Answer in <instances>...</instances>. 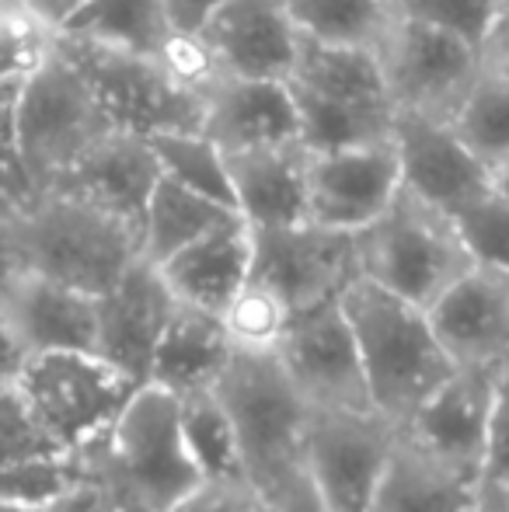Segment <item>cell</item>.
<instances>
[{
  "label": "cell",
  "mask_w": 509,
  "mask_h": 512,
  "mask_svg": "<svg viewBox=\"0 0 509 512\" xmlns=\"http://www.w3.org/2000/svg\"><path fill=\"white\" fill-rule=\"evenodd\" d=\"M217 394L238 429L241 474L272 512H325L307 467V405L276 352L234 349Z\"/></svg>",
  "instance_id": "6da1fadb"
},
{
  "label": "cell",
  "mask_w": 509,
  "mask_h": 512,
  "mask_svg": "<svg viewBox=\"0 0 509 512\" xmlns=\"http://www.w3.org/2000/svg\"><path fill=\"white\" fill-rule=\"evenodd\" d=\"M140 255V227L67 192H39L0 216V262L102 297Z\"/></svg>",
  "instance_id": "7a4b0ae2"
},
{
  "label": "cell",
  "mask_w": 509,
  "mask_h": 512,
  "mask_svg": "<svg viewBox=\"0 0 509 512\" xmlns=\"http://www.w3.org/2000/svg\"><path fill=\"white\" fill-rule=\"evenodd\" d=\"M339 304L353 324L370 408L401 429L454 373V363L429 321V310L363 276H356L339 293Z\"/></svg>",
  "instance_id": "3957f363"
},
{
  "label": "cell",
  "mask_w": 509,
  "mask_h": 512,
  "mask_svg": "<svg viewBox=\"0 0 509 512\" xmlns=\"http://www.w3.org/2000/svg\"><path fill=\"white\" fill-rule=\"evenodd\" d=\"M81 457L123 499L126 512H175L203 481L185 446L178 398L154 384L136 387L109 432Z\"/></svg>",
  "instance_id": "277c9868"
},
{
  "label": "cell",
  "mask_w": 509,
  "mask_h": 512,
  "mask_svg": "<svg viewBox=\"0 0 509 512\" xmlns=\"http://www.w3.org/2000/svg\"><path fill=\"white\" fill-rule=\"evenodd\" d=\"M356 262L363 279L426 310L475 265L454 216L405 189L377 220L356 230Z\"/></svg>",
  "instance_id": "5b68a950"
},
{
  "label": "cell",
  "mask_w": 509,
  "mask_h": 512,
  "mask_svg": "<svg viewBox=\"0 0 509 512\" xmlns=\"http://www.w3.org/2000/svg\"><path fill=\"white\" fill-rule=\"evenodd\" d=\"M112 119L74 63L53 53L14 95V154L32 196L46 192L84 150L105 133Z\"/></svg>",
  "instance_id": "8992f818"
},
{
  "label": "cell",
  "mask_w": 509,
  "mask_h": 512,
  "mask_svg": "<svg viewBox=\"0 0 509 512\" xmlns=\"http://www.w3.org/2000/svg\"><path fill=\"white\" fill-rule=\"evenodd\" d=\"M11 384L42 432L70 453L95 446L140 387L91 349H60L21 359Z\"/></svg>",
  "instance_id": "52a82bcc"
},
{
  "label": "cell",
  "mask_w": 509,
  "mask_h": 512,
  "mask_svg": "<svg viewBox=\"0 0 509 512\" xmlns=\"http://www.w3.org/2000/svg\"><path fill=\"white\" fill-rule=\"evenodd\" d=\"M56 53L74 63L116 129L136 136L196 133L203 129L206 98L185 88L157 56L105 46L81 35H56Z\"/></svg>",
  "instance_id": "ba28073f"
},
{
  "label": "cell",
  "mask_w": 509,
  "mask_h": 512,
  "mask_svg": "<svg viewBox=\"0 0 509 512\" xmlns=\"http://www.w3.org/2000/svg\"><path fill=\"white\" fill-rule=\"evenodd\" d=\"M377 56L394 112L429 119H454L457 105L482 74V49L475 42L412 18H398Z\"/></svg>",
  "instance_id": "9c48e42d"
},
{
  "label": "cell",
  "mask_w": 509,
  "mask_h": 512,
  "mask_svg": "<svg viewBox=\"0 0 509 512\" xmlns=\"http://www.w3.org/2000/svg\"><path fill=\"white\" fill-rule=\"evenodd\" d=\"M394 425L377 411L311 408L307 411V467L325 512H370Z\"/></svg>",
  "instance_id": "30bf717a"
},
{
  "label": "cell",
  "mask_w": 509,
  "mask_h": 512,
  "mask_svg": "<svg viewBox=\"0 0 509 512\" xmlns=\"http://www.w3.org/2000/svg\"><path fill=\"white\" fill-rule=\"evenodd\" d=\"M276 359L311 408H370L360 349L339 297L293 310Z\"/></svg>",
  "instance_id": "8fae6325"
},
{
  "label": "cell",
  "mask_w": 509,
  "mask_h": 512,
  "mask_svg": "<svg viewBox=\"0 0 509 512\" xmlns=\"http://www.w3.org/2000/svg\"><path fill=\"white\" fill-rule=\"evenodd\" d=\"M252 276L290 310L332 300L360 276L356 234L311 220L252 227Z\"/></svg>",
  "instance_id": "7c38bea8"
},
{
  "label": "cell",
  "mask_w": 509,
  "mask_h": 512,
  "mask_svg": "<svg viewBox=\"0 0 509 512\" xmlns=\"http://www.w3.org/2000/svg\"><path fill=\"white\" fill-rule=\"evenodd\" d=\"M98 297L0 262V331L21 359L60 349L95 352Z\"/></svg>",
  "instance_id": "4fadbf2b"
},
{
  "label": "cell",
  "mask_w": 509,
  "mask_h": 512,
  "mask_svg": "<svg viewBox=\"0 0 509 512\" xmlns=\"http://www.w3.org/2000/svg\"><path fill=\"white\" fill-rule=\"evenodd\" d=\"M401 189L454 216L492 189V168L457 136L447 119L394 112L391 126Z\"/></svg>",
  "instance_id": "5bb4252c"
},
{
  "label": "cell",
  "mask_w": 509,
  "mask_h": 512,
  "mask_svg": "<svg viewBox=\"0 0 509 512\" xmlns=\"http://www.w3.org/2000/svg\"><path fill=\"white\" fill-rule=\"evenodd\" d=\"M401 175L394 143L311 154L307 164V220L332 230H363L398 196Z\"/></svg>",
  "instance_id": "9a60e30c"
},
{
  "label": "cell",
  "mask_w": 509,
  "mask_h": 512,
  "mask_svg": "<svg viewBox=\"0 0 509 512\" xmlns=\"http://www.w3.org/2000/svg\"><path fill=\"white\" fill-rule=\"evenodd\" d=\"M196 32L224 74L252 81H290L304 39L283 0H220Z\"/></svg>",
  "instance_id": "2e32d148"
},
{
  "label": "cell",
  "mask_w": 509,
  "mask_h": 512,
  "mask_svg": "<svg viewBox=\"0 0 509 512\" xmlns=\"http://www.w3.org/2000/svg\"><path fill=\"white\" fill-rule=\"evenodd\" d=\"M178 300L168 290L161 269L147 258L133 265L98 297V328L95 352L109 359L116 370L147 384L150 359H154L157 338L171 321Z\"/></svg>",
  "instance_id": "e0dca14e"
},
{
  "label": "cell",
  "mask_w": 509,
  "mask_h": 512,
  "mask_svg": "<svg viewBox=\"0 0 509 512\" xmlns=\"http://www.w3.org/2000/svg\"><path fill=\"white\" fill-rule=\"evenodd\" d=\"M429 321L454 366H509V272L471 265L433 307Z\"/></svg>",
  "instance_id": "ac0fdd59"
},
{
  "label": "cell",
  "mask_w": 509,
  "mask_h": 512,
  "mask_svg": "<svg viewBox=\"0 0 509 512\" xmlns=\"http://www.w3.org/2000/svg\"><path fill=\"white\" fill-rule=\"evenodd\" d=\"M157 178H161V164L147 136L112 129L91 143L46 192H67L140 227Z\"/></svg>",
  "instance_id": "d6986e66"
},
{
  "label": "cell",
  "mask_w": 509,
  "mask_h": 512,
  "mask_svg": "<svg viewBox=\"0 0 509 512\" xmlns=\"http://www.w3.org/2000/svg\"><path fill=\"white\" fill-rule=\"evenodd\" d=\"M499 373L503 370L454 366V373L401 425V432L422 443L426 450L482 474L485 429H489Z\"/></svg>",
  "instance_id": "ffe728a7"
},
{
  "label": "cell",
  "mask_w": 509,
  "mask_h": 512,
  "mask_svg": "<svg viewBox=\"0 0 509 512\" xmlns=\"http://www.w3.org/2000/svg\"><path fill=\"white\" fill-rule=\"evenodd\" d=\"M478 506L482 474L426 450L401 429L394 432L370 512H475Z\"/></svg>",
  "instance_id": "44dd1931"
},
{
  "label": "cell",
  "mask_w": 509,
  "mask_h": 512,
  "mask_svg": "<svg viewBox=\"0 0 509 512\" xmlns=\"http://www.w3.org/2000/svg\"><path fill=\"white\" fill-rule=\"evenodd\" d=\"M227 157V178L238 216L248 227L307 220V164L311 150L300 140L269 147L234 150Z\"/></svg>",
  "instance_id": "7402d4cb"
},
{
  "label": "cell",
  "mask_w": 509,
  "mask_h": 512,
  "mask_svg": "<svg viewBox=\"0 0 509 512\" xmlns=\"http://www.w3.org/2000/svg\"><path fill=\"white\" fill-rule=\"evenodd\" d=\"M157 269L178 304L220 317L252 279V227L234 216L189 248L164 258Z\"/></svg>",
  "instance_id": "603a6c76"
},
{
  "label": "cell",
  "mask_w": 509,
  "mask_h": 512,
  "mask_svg": "<svg viewBox=\"0 0 509 512\" xmlns=\"http://www.w3.org/2000/svg\"><path fill=\"white\" fill-rule=\"evenodd\" d=\"M203 133L224 154L297 140V105L290 84L224 74L206 91Z\"/></svg>",
  "instance_id": "cb8c5ba5"
},
{
  "label": "cell",
  "mask_w": 509,
  "mask_h": 512,
  "mask_svg": "<svg viewBox=\"0 0 509 512\" xmlns=\"http://www.w3.org/2000/svg\"><path fill=\"white\" fill-rule=\"evenodd\" d=\"M231 356V335L217 314L178 304L171 321L164 324L161 338H157L147 384L164 387L175 398L192 391H210V387H217Z\"/></svg>",
  "instance_id": "d4e9b609"
},
{
  "label": "cell",
  "mask_w": 509,
  "mask_h": 512,
  "mask_svg": "<svg viewBox=\"0 0 509 512\" xmlns=\"http://www.w3.org/2000/svg\"><path fill=\"white\" fill-rule=\"evenodd\" d=\"M234 216L238 213L231 206L217 203V199L203 196V192L185 189L175 178L161 175L140 220V255L147 262L161 265L164 258L189 248L192 241L206 237L220 223L234 220Z\"/></svg>",
  "instance_id": "484cf974"
},
{
  "label": "cell",
  "mask_w": 509,
  "mask_h": 512,
  "mask_svg": "<svg viewBox=\"0 0 509 512\" xmlns=\"http://www.w3.org/2000/svg\"><path fill=\"white\" fill-rule=\"evenodd\" d=\"M290 84L314 91V95L339 98V102L391 105L381 56H377V49L367 46L300 39V53L297 63H293Z\"/></svg>",
  "instance_id": "4316f807"
},
{
  "label": "cell",
  "mask_w": 509,
  "mask_h": 512,
  "mask_svg": "<svg viewBox=\"0 0 509 512\" xmlns=\"http://www.w3.org/2000/svg\"><path fill=\"white\" fill-rule=\"evenodd\" d=\"M290 91H293V105H297V140L311 154L391 140L394 105L339 102V98L314 95V91H304L297 84H290Z\"/></svg>",
  "instance_id": "83f0119b"
},
{
  "label": "cell",
  "mask_w": 509,
  "mask_h": 512,
  "mask_svg": "<svg viewBox=\"0 0 509 512\" xmlns=\"http://www.w3.org/2000/svg\"><path fill=\"white\" fill-rule=\"evenodd\" d=\"M60 32L157 56L175 25L164 0H77Z\"/></svg>",
  "instance_id": "f1b7e54d"
},
{
  "label": "cell",
  "mask_w": 509,
  "mask_h": 512,
  "mask_svg": "<svg viewBox=\"0 0 509 512\" xmlns=\"http://www.w3.org/2000/svg\"><path fill=\"white\" fill-rule=\"evenodd\" d=\"M304 39L381 49L398 25L394 0H283Z\"/></svg>",
  "instance_id": "f546056e"
},
{
  "label": "cell",
  "mask_w": 509,
  "mask_h": 512,
  "mask_svg": "<svg viewBox=\"0 0 509 512\" xmlns=\"http://www.w3.org/2000/svg\"><path fill=\"white\" fill-rule=\"evenodd\" d=\"M178 422L182 436L196 460L199 474L206 478H245L241 474V453H238V429L227 411L217 387L210 391H192L178 398Z\"/></svg>",
  "instance_id": "4dcf8cb0"
},
{
  "label": "cell",
  "mask_w": 509,
  "mask_h": 512,
  "mask_svg": "<svg viewBox=\"0 0 509 512\" xmlns=\"http://www.w3.org/2000/svg\"><path fill=\"white\" fill-rule=\"evenodd\" d=\"M450 126L489 168L509 157V77L482 63V74L457 105Z\"/></svg>",
  "instance_id": "1f68e13d"
},
{
  "label": "cell",
  "mask_w": 509,
  "mask_h": 512,
  "mask_svg": "<svg viewBox=\"0 0 509 512\" xmlns=\"http://www.w3.org/2000/svg\"><path fill=\"white\" fill-rule=\"evenodd\" d=\"M147 140L157 154L161 175L175 178L185 189L203 192V196L234 209L231 178H227V157L203 129H196V133H157V136H147ZM234 213H238V209H234Z\"/></svg>",
  "instance_id": "d6a6232c"
},
{
  "label": "cell",
  "mask_w": 509,
  "mask_h": 512,
  "mask_svg": "<svg viewBox=\"0 0 509 512\" xmlns=\"http://www.w3.org/2000/svg\"><path fill=\"white\" fill-rule=\"evenodd\" d=\"M88 474V460L70 450H46L0 471V499L28 512H46Z\"/></svg>",
  "instance_id": "836d02e7"
},
{
  "label": "cell",
  "mask_w": 509,
  "mask_h": 512,
  "mask_svg": "<svg viewBox=\"0 0 509 512\" xmlns=\"http://www.w3.org/2000/svg\"><path fill=\"white\" fill-rule=\"evenodd\" d=\"M60 28L25 0H0V84H21L56 53Z\"/></svg>",
  "instance_id": "e575fe53"
},
{
  "label": "cell",
  "mask_w": 509,
  "mask_h": 512,
  "mask_svg": "<svg viewBox=\"0 0 509 512\" xmlns=\"http://www.w3.org/2000/svg\"><path fill=\"white\" fill-rule=\"evenodd\" d=\"M293 310L283 304L279 293H272L265 283H258L252 276L241 286L238 297L227 304V310L220 314L227 335H231L234 349L245 352H276L279 338L286 331Z\"/></svg>",
  "instance_id": "d590c367"
},
{
  "label": "cell",
  "mask_w": 509,
  "mask_h": 512,
  "mask_svg": "<svg viewBox=\"0 0 509 512\" xmlns=\"http://www.w3.org/2000/svg\"><path fill=\"white\" fill-rule=\"evenodd\" d=\"M454 223L461 230V241L468 248L471 262L509 272V199L506 196L489 189L485 196L471 199L464 209H457Z\"/></svg>",
  "instance_id": "8d00e7d4"
},
{
  "label": "cell",
  "mask_w": 509,
  "mask_h": 512,
  "mask_svg": "<svg viewBox=\"0 0 509 512\" xmlns=\"http://www.w3.org/2000/svg\"><path fill=\"white\" fill-rule=\"evenodd\" d=\"M499 4L503 0H394L401 18L447 28V32L471 39L475 46H482V35L492 25V18H496Z\"/></svg>",
  "instance_id": "74e56055"
},
{
  "label": "cell",
  "mask_w": 509,
  "mask_h": 512,
  "mask_svg": "<svg viewBox=\"0 0 509 512\" xmlns=\"http://www.w3.org/2000/svg\"><path fill=\"white\" fill-rule=\"evenodd\" d=\"M46 450H60V446L42 432L14 384H0V471Z\"/></svg>",
  "instance_id": "f35d334b"
},
{
  "label": "cell",
  "mask_w": 509,
  "mask_h": 512,
  "mask_svg": "<svg viewBox=\"0 0 509 512\" xmlns=\"http://www.w3.org/2000/svg\"><path fill=\"white\" fill-rule=\"evenodd\" d=\"M157 60H161V67L168 70L175 81L199 91L203 98H206V91L224 77V70L213 60L210 46H206L199 32H182V28H175L171 39L161 46V53H157Z\"/></svg>",
  "instance_id": "ab89813d"
},
{
  "label": "cell",
  "mask_w": 509,
  "mask_h": 512,
  "mask_svg": "<svg viewBox=\"0 0 509 512\" xmlns=\"http://www.w3.org/2000/svg\"><path fill=\"white\" fill-rule=\"evenodd\" d=\"M14 95L18 84H0V216L14 213L32 199L28 178L14 154Z\"/></svg>",
  "instance_id": "60d3db41"
},
{
  "label": "cell",
  "mask_w": 509,
  "mask_h": 512,
  "mask_svg": "<svg viewBox=\"0 0 509 512\" xmlns=\"http://www.w3.org/2000/svg\"><path fill=\"white\" fill-rule=\"evenodd\" d=\"M503 485H509V366L496 380V398H492L482 450V492Z\"/></svg>",
  "instance_id": "b9f144b4"
},
{
  "label": "cell",
  "mask_w": 509,
  "mask_h": 512,
  "mask_svg": "<svg viewBox=\"0 0 509 512\" xmlns=\"http://www.w3.org/2000/svg\"><path fill=\"white\" fill-rule=\"evenodd\" d=\"M175 512H272L248 478H206L178 502Z\"/></svg>",
  "instance_id": "7bdbcfd3"
},
{
  "label": "cell",
  "mask_w": 509,
  "mask_h": 512,
  "mask_svg": "<svg viewBox=\"0 0 509 512\" xmlns=\"http://www.w3.org/2000/svg\"><path fill=\"white\" fill-rule=\"evenodd\" d=\"M46 512H126L123 499L88 467L81 481L63 499H56Z\"/></svg>",
  "instance_id": "ee69618b"
},
{
  "label": "cell",
  "mask_w": 509,
  "mask_h": 512,
  "mask_svg": "<svg viewBox=\"0 0 509 512\" xmlns=\"http://www.w3.org/2000/svg\"><path fill=\"white\" fill-rule=\"evenodd\" d=\"M482 63L489 70H496V74L509 77V0H503L496 11V18H492V25L485 28L482 35Z\"/></svg>",
  "instance_id": "f6af8a7d"
},
{
  "label": "cell",
  "mask_w": 509,
  "mask_h": 512,
  "mask_svg": "<svg viewBox=\"0 0 509 512\" xmlns=\"http://www.w3.org/2000/svg\"><path fill=\"white\" fill-rule=\"evenodd\" d=\"M217 4H220V0H164L171 25L182 28V32H196V28L210 18V11Z\"/></svg>",
  "instance_id": "bcb514c9"
},
{
  "label": "cell",
  "mask_w": 509,
  "mask_h": 512,
  "mask_svg": "<svg viewBox=\"0 0 509 512\" xmlns=\"http://www.w3.org/2000/svg\"><path fill=\"white\" fill-rule=\"evenodd\" d=\"M25 4H32L35 11H42L49 21H53L56 28H60L63 21H67V14L74 11V4H77V0H25Z\"/></svg>",
  "instance_id": "7dc6e473"
},
{
  "label": "cell",
  "mask_w": 509,
  "mask_h": 512,
  "mask_svg": "<svg viewBox=\"0 0 509 512\" xmlns=\"http://www.w3.org/2000/svg\"><path fill=\"white\" fill-rule=\"evenodd\" d=\"M21 366V356L14 352V345L7 342V335L0 331V384H11L14 373H18Z\"/></svg>",
  "instance_id": "c3c4849f"
},
{
  "label": "cell",
  "mask_w": 509,
  "mask_h": 512,
  "mask_svg": "<svg viewBox=\"0 0 509 512\" xmlns=\"http://www.w3.org/2000/svg\"><path fill=\"white\" fill-rule=\"evenodd\" d=\"M478 512H509V485L482 492V506H478Z\"/></svg>",
  "instance_id": "681fc988"
},
{
  "label": "cell",
  "mask_w": 509,
  "mask_h": 512,
  "mask_svg": "<svg viewBox=\"0 0 509 512\" xmlns=\"http://www.w3.org/2000/svg\"><path fill=\"white\" fill-rule=\"evenodd\" d=\"M492 189H496L499 196L509 199V157L503 164H496V168H492Z\"/></svg>",
  "instance_id": "f907efd6"
},
{
  "label": "cell",
  "mask_w": 509,
  "mask_h": 512,
  "mask_svg": "<svg viewBox=\"0 0 509 512\" xmlns=\"http://www.w3.org/2000/svg\"><path fill=\"white\" fill-rule=\"evenodd\" d=\"M0 512H28V509H18V506H11V502L0 499Z\"/></svg>",
  "instance_id": "816d5d0a"
},
{
  "label": "cell",
  "mask_w": 509,
  "mask_h": 512,
  "mask_svg": "<svg viewBox=\"0 0 509 512\" xmlns=\"http://www.w3.org/2000/svg\"><path fill=\"white\" fill-rule=\"evenodd\" d=\"M475 512H478V509H475Z\"/></svg>",
  "instance_id": "f5cc1de1"
}]
</instances>
